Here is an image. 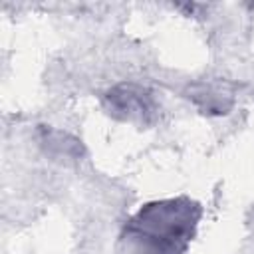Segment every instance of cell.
Segmentation results:
<instances>
[{
  "label": "cell",
  "instance_id": "cell-1",
  "mask_svg": "<svg viewBox=\"0 0 254 254\" xmlns=\"http://www.w3.org/2000/svg\"><path fill=\"white\" fill-rule=\"evenodd\" d=\"M200 208L190 198L145 204L125 226V240L137 254H181L198 222Z\"/></svg>",
  "mask_w": 254,
  "mask_h": 254
},
{
  "label": "cell",
  "instance_id": "cell-2",
  "mask_svg": "<svg viewBox=\"0 0 254 254\" xmlns=\"http://www.w3.org/2000/svg\"><path fill=\"white\" fill-rule=\"evenodd\" d=\"M105 105L109 113L125 121H147L153 113L151 93L135 83H121L105 95Z\"/></svg>",
  "mask_w": 254,
  "mask_h": 254
}]
</instances>
